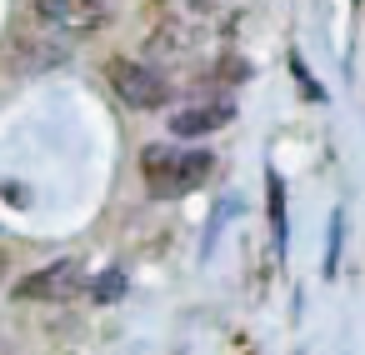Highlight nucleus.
<instances>
[{"label":"nucleus","mask_w":365,"mask_h":355,"mask_svg":"<svg viewBox=\"0 0 365 355\" xmlns=\"http://www.w3.org/2000/svg\"><path fill=\"white\" fill-rule=\"evenodd\" d=\"M81 290H91V275H86L81 260H56V265H46V270H31V275L16 285L21 300H76Z\"/></svg>","instance_id":"nucleus-3"},{"label":"nucleus","mask_w":365,"mask_h":355,"mask_svg":"<svg viewBox=\"0 0 365 355\" xmlns=\"http://www.w3.org/2000/svg\"><path fill=\"white\" fill-rule=\"evenodd\" d=\"M36 16L61 36H86L101 26V0H36Z\"/></svg>","instance_id":"nucleus-4"},{"label":"nucleus","mask_w":365,"mask_h":355,"mask_svg":"<svg viewBox=\"0 0 365 355\" xmlns=\"http://www.w3.org/2000/svg\"><path fill=\"white\" fill-rule=\"evenodd\" d=\"M120 290H125V270H115V265H110V270L91 285V295H96V300H115Z\"/></svg>","instance_id":"nucleus-7"},{"label":"nucleus","mask_w":365,"mask_h":355,"mask_svg":"<svg viewBox=\"0 0 365 355\" xmlns=\"http://www.w3.org/2000/svg\"><path fill=\"white\" fill-rule=\"evenodd\" d=\"M230 120H235L230 101H200V106H185L180 115H170V130L175 135H210V130H220Z\"/></svg>","instance_id":"nucleus-5"},{"label":"nucleus","mask_w":365,"mask_h":355,"mask_svg":"<svg viewBox=\"0 0 365 355\" xmlns=\"http://www.w3.org/2000/svg\"><path fill=\"white\" fill-rule=\"evenodd\" d=\"M265 190H270V225H275V240L285 245V205H280V175L265 170Z\"/></svg>","instance_id":"nucleus-6"},{"label":"nucleus","mask_w":365,"mask_h":355,"mask_svg":"<svg viewBox=\"0 0 365 355\" xmlns=\"http://www.w3.org/2000/svg\"><path fill=\"white\" fill-rule=\"evenodd\" d=\"M215 155L210 150H180V145H150L140 155V175H145V190L155 200H180L190 195L195 185H205Z\"/></svg>","instance_id":"nucleus-1"},{"label":"nucleus","mask_w":365,"mask_h":355,"mask_svg":"<svg viewBox=\"0 0 365 355\" xmlns=\"http://www.w3.org/2000/svg\"><path fill=\"white\" fill-rule=\"evenodd\" d=\"M106 76H110V91H115L125 106H135V110H160L165 96H170L165 76L150 71V66H140V61H120V56H115V61L106 66Z\"/></svg>","instance_id":"nucleus-2"}]
</instances>
